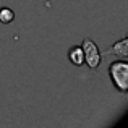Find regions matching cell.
Listing matches in <instances>:
<instances>
[{"label": "cell", "instance_id": "1", "mask_svg": "<svg viewBox=\"0 0 128 128\" xmlns=\"http://www.w3.org/2000/svg\"><path fill=\"white\" fill-rule=\"evenodd\" d=\"M109 76L112 80V84L120 92L128 91V62L126 60H115L109 66Z\"/></svg>", "mask_w": 128, "mask_h": 128}, {"label": "cell", "instance_id": "2", "mask_svg": "<svg viewBox=\"0 0 128 128\" xmlns=\"http://www.w3.org/2000/svg\"><path fill=\"white\" fill-rule=\"evenodd\" d=\"M81 49L84 54V63L91 70H97L100 65V60H102V55H100V50L96 46V42L89 38H84L81 42Z\"/></svg>", "mask_w": 128, "mask_h": 128}, {"label": "cell", "instance_id": "3", "mask_svg": "<svg viewBox=\"0 0 128 128\" xmlns=\"http://www.w3.org/2000/svg\"><path fill=\"white\" fill-rule=\"evenodd\" d=\"M68 60L75 66L84 65V54H83L81 46H75V47H72V49L68 50Z\"/></svg>", "mask_w": 128, "mask_h": 128}, {"label": "cell", "instance_id": "4", "mask_svg": "<svg viewBox=\"0 0 128 128\" xmlns=\"http://www.w3.org/2000/svg\"><path fill=\"white\" fill-rule=\"evenodd\" d=\"M109 54H115V55L122 57V58H126V57H128V39L123 38L122 41L115 42L109 49Z\"/></svg>", "mask_w": 128, "mask_h": 128}, {"label": "cell", "instance_id": "5", "mask_svg": "<svg viewBox=\"0 0 128 128\" xmlns=\"http://www.w3.org/2000/svg\"><path fill=\"white\" fill-rule=\"evenodd\" d=\"M13 20H15V13H13V10L8 8V6H2V8H0V23L8 24V23H12Z\"/></svg>", "mask_w": 128, "mask_h": 128}]
</instances>
